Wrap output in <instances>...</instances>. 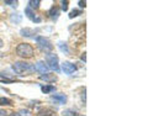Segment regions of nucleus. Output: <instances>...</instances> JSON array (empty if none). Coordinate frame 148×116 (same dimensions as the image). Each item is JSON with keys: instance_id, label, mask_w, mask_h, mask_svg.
Segmentation results:
<instances>
[{"instance_id": "obj_11", "label": "nucleus", "mask_w": 148, "mask_h": 116, "mask_svg": "<svg viewBox=\"0 0 148 116\" xmlns=\"http://www.w3.org/2000/svg\"><path fill=\"white\" fill-rule=\"evenodd\" d=\"M20 34H21V36L31 37L32 35H35V31H34V30H31V29H29V27H26V29H22V30L20 31Z\"/></svg>"}, {"instance_id": "obj_4", "label": "nucleus", "mask_w": 148, "mask_h": 116, "mask_svg": "<svg viewBox=\"0 0 148 116\" xmlns=\"http://www.w3.org/2000/svg\"><path fill=\"white\" fill-rule=\"evenodd\" d=\"M46 62L48 64V69H53L54 72H59V66H58V57L53 53H47L46 54Z\"/></svg>"}, {"instance_id": "obj_13", "label": "nucleus", "mask_w": 148, "mask_h": 116, "mask_svg": "<svg viewBox=\"0 0 148 116\" xmlns=\"http://www.w3.org/2000/svg\"><path fill=\"white\" fill-rule=\"evenodd\" d=\"M52 115H53V111L49 109H42L37 114V116H52Z\"/></svg>"}, {"instance_id": "obj_27", "label": "nucleus", "mask_w": 148, "mask_h": 116, "mask_svg": "<svg viewBox=\"0 0 148 116\" xmlns=\"http://www.w3.org/2000/svg\"><path fill=\"white\" fill-rule=\"evenodd\" d=\"M3 46H4V42H3V40H1V38H0V48H1V47H3Z\"/></svg>"}, {"instance_id": "obj_3", "label": "nucleus", "mask_w": 148, "mask_h": 116, "mask_svg": "<svg viewBox=\"0 0 148 116\" xmlns=\"http://www.w3.org/2000/svg\"><path fill=\"white\" fill-rule=\"evenodd\" d=\"M36 42H37V45H38L40 49H42L47 53H49L53 49V45L51 43V41L48 38H46V37H43V36L36 37Z\"/></svg>"}, {"instance_id": "obj_22", "label": "nucleus", "mask_w": 148, "mask_h": 116, "mask_svg": "<svg viewBox=\"0 0 148 116\" xmlns=\"http://www.w3.org/2000/svg\"><path fill=\"white\" fill-rule=\"evenodd\" d=\"M80 14H82V11H80V10H73V11H71V14H69V17L73 19V17L78 16V15H80Z\"/></svg>"}, {"instance_id": "obj_17", "label": "nucleus", "mask_w": 148, "mask_h": 116, "mask_svg": "<svg viewBox=\"0 0 148 116\" xmlns=\"http://www.w3.org/2000/svg\"><path fill=\"white\" fill-rule=\"evenodd\" d=\"M17 115H18V116H32L31 111L27 110V109H21V110L17 113Z\"/></svg>"}, {"instance_id": "obj_7", "label": "nucleus", "mask_w": 148, "mask_h": 116, "mask_svg": "<svg viewBox=\"0 0 148 116\" xmlns=\"http://www.w3.org/2000/svg\"><path fill=\"white\" fill-rule=\"evenodd\" d=\"M35 71H37V72L41 73V74H46V73L48 72V67L45 64V62L38 61V62L35 64Z\"/></svg>"}, {"instance_id": "obj_1", "label": "nucleus", "mask_w": 148, "mask_h": 116, "mask_svg": "<svg viewBox=\"0 0 148 116\" xmlns=\"http://www.w3.org/2000/svg\"><path fill=\"white\" fill-rule=\"evenodd\" d=\"M12 69L15 71V73L20 74V76H25V74L35 72V66L26 62H15L12 64Z\"/></svg>"}, {"instance_id": "obj_12", "label": "nucleus", "mask_w": 148, "mask_h": 116, "mask_svg": "<svg viewBox=\"0 0 148 116\" xmlns=\"http://www.w3.org/2000/svg\"><path fill=\"white\" fill-rule=\"evenodd\" d=\"M58 48L62 51L63 53H66V54H68L69 53V48H68V46H67V43H64V42H62V41H59L58 42Z\"/></svg>"}, {"instance_id": "obj_14", "label": "nucleus", "mask_w": 148, "mask_h": 116, "mask_svg": "<svg viewBox=\"0 0 148 116\" xmlns=\"http://www.w3.org/2000/svg\"><path fill=\"white\" fill-rule=\"evenodd\" d=\"M41 90H42V93H45V94H48V93L54 91L56 88L53 85H45V86H41Z\"/></svg>"}, {"instance_id": "obj_16", "label": "nucleus", "mask_w": 148, "mask_h": 116, "mask_svg": "<svg viewBox=\"0 0 148 116\" xmlns=\"http://www.w3.org/2000/svg\"><path fill=\"white\" fill-rule=\"evenodd\" d=\"M63 116H78V114L75 113L74 110H71V109H67V110H64L63 113H62Z\"/></svg>"}, {"instance_id": "obj_8", "label": "nucleus", "mask_w": 148, "mask_h": 116, "mask_svg": "<svg viewBox=\"0 0 148 116\" xmlns=\"http://www.w3.org/2000/svg\"><path fill=\"white\" fill-rule=\"evenodd\" d=\"M40 79L47 82V83H54V82H57V77L52 73H46V74H41Z\"/></svg>"}, {"instance_id": "obj_6", "label": "nucleus", "mask_w": 148, "mask_h": 116, "mask_svg": "<svg viewBox=\"0 0 148 116\" xmlns=\"http://www.w3.org/2000/svg\"><path fill=\"white\" fill-rule=\"evenodd\" d=\"M25 14L27 15V17L30 19V20H32L34 22H37V24H38V22H41V19L40 17H37L36 16V14H35V11L32 10V9L30 8V6H27L26 9H25Z\"/></svg>"}, {"instance_id": "obj_10", "label": "nucleus", "mask_w": 148, "mask_h": 116, "mask_svg": "<svg viewBox=\"0 0 148 116\" xmlns=\"http://www.w3.org/2000/svg\"><path fill=\"white\" fill-rule=\"evenodd\" d=\"M48 15L51 19H53V20H57V17L59 15V9L57 6H52L51 8V10L48 11Z\"/></svg>"}, {"instance_id": "obj_28", "label": "nucleus", "mask_w": 148, "mask_h": 116, "mask_svg": "<svg viewBox=\"0 0 148 116\" xmlns=\"http://www.w3.org/2000/svg\"><path fill=\"white\" fill-rule=\"evenodd\" d=\"M10 116H18V115H17V114H15V113H14V114H11Z\"/></svg>"}, {"instance_id": "obj_21", "label": "nucleus", "mask_w": 148, "mask_h": 116, "mask_svg": "<svg viewBox=\"0 0 148 116\" xmlns=\"http://www.w3.org/2000/svg\"><path fill=\"white\" fill-rule=\"evenodd\" d=\"M4 4H5V5H10L12 8H16L17 6V1H16V0H5Z\"/></svg>"}, {"instance_id": "obj_2", "label": "nucleus", "mask_w": 148, "mask_h": 116, "mask_svg": "<svg viewBox=\"0 0 148 116\" xmlns=\"http://www.w3.org/2000/svg\"><path fill=\"white\" fill-rule=\"evenodd\" d=\"M16 54L22 58H31L35 54V49L29 43H20L16 47Z\"/></svg>"}, {"instance_id": "obj_19", "label": "nucleus", "mask_w": 148, "mask_h": 116, "mask_svg": "<svg viewBox=\"0 0 148 116\" xmlns=\"http://www.w3.org/2000/svg\"><path fill=\"white\" fill-rule=\"evenodd\" d=\"M0 82L1 83H14L15 80L11 79V78H8L5 76H3V74H0Z\"/></svg>"}, {"instance_id": "obj_23", "label": "nucleus", "mask_w": 148, "mask_h": 116, "mask_svg": "<svg viewBox=\"0 0 148 116\" xmlns=\"http://www.w3.org/2000/svg\"><path fill=\"white\" fill-rule=\"evenodd\" d=\"M68 1H67V0H66V1H62V10L63 11H67L68 10Z\"/></svg>"}, {"instance_id": "obj_20", "label": "nucleus", "mask_w": 148, "mask_h": 116, "mask_svg": "<svg viewBox=\"0 0 148 116\" xmlns=\"http://www.w3.org/2000/svg\"><path fill=\"white\" fill-rule=\"evenodd\" d=\"M12 101L8 98H0V105H11Z\"/></svg>"}, {"instance_id": "obj_15", "label": "nucleus", "mask_w": 148, "mask_h": 116, "mask_svg": "<svg viewBox=\"0 0 148 116\" xmlns=\"http://www.w3.org/2000/svg\"><path fill=\"white\" fill-rule=\"evenodd\" d=\"M21 19H22V16L20 15V14H12L11 15V21L15 22V24H20Z\"/></svg>"}, {"instance_id": "obj_24", "label": "nucleus", "mask_w": 148, "mask_h": 116, "mask_svg": "<svg viewBox=\"0 0 148 116\" xmlns=\"http://www.w3.org/2000/svg\"><path fill=\"white\" fill-rule=\"evenodd\" d=\"M78 4H79L80 8H85V6H86V1H79Z\"/></svg>"}, {"instance_id": "obj_9", "label": "nucleus", "mask_w": 148, "mask_h": 116, "mask_svg": "<svg viewBox=\"0 0 148 116\" xmlns=\"http://www.w3.org/2000/svg\"><path fill=\"white\" fill-rule=\"evenodd\" d=\"M51 99H52V100H56V101H58L59 104H66L67 96L64 95V94H53L52 96H51Z\"/></svg>"}, {"instance_id": "obj_18", "label": "nucleus", "mask_w": 148, "mask_h": 116, "mask_svg": "<svg viewBox=\"0 0 148 116\" xmlns=\"http://www.w3.org/2000/svg\"><path fill=\"white\" fill-rule=\"evenodd\" d=\"M29 4H30V8H31V9H32V8H34V9H37V8L40 6L41 1H40V0H30Z\"/></svg>"}, {"instance_id": "obj_25", "label": "nucleus", "mask_w": 148, "mask_h": 116, "mask_svg": "<svg viewBox=\"0 0 148 116\" xmlns=\"http://www.w3.org/2000/svg\"><path fill=\"white\" fill-rule=\"evenodd\" d=\"M0 116H8V113L5 110H0Z\"/></svg>"}, {"instance_id": "obj_5", "label": "nucleus", "mask_w": 148, "mask_h": 116, "mask_svg": "<svg viewBox=\"0 0 148 116\" xmlns=\"http://www.w3.org/2000/svg\"><path fill=\"white\" fill-rule=\"evenodd\" d=\"M62 71L66 74H73L74 72L77 71V67L71 62H64L62 64Z\"/></svg>"}, {"instance_id": "obj_26", "label": "nucleus", "mask_w": 148, "mask_h": 116, "mask_svg": "<svg viewBox=\"0 0 148 116\" xmlns=\"http://www.w3.org/2000/svg\"><path fill=\"white\" fill-rule=\"evenodd\" d=\"M80 58H82V61H84V62H85V59H86V57H85V52L82 54V57H80Z\"/></svg>"}]
</instances>
